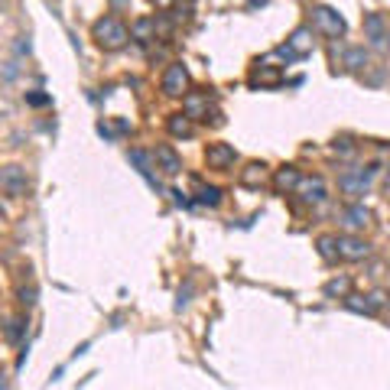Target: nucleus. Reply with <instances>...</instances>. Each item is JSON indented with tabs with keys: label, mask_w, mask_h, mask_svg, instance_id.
Returning a JSON list of instances; mask_svg holds the SVG:
<instances>
[{
	"label": "nucleus",
	"mask_w": 390,
	"mask_h": 390,
	"mask_svg": "<svg viewBox=\"0 0 390 390\" xmlns=\"http://www.w3.org/2000/svg\"><path fill=\"white\" fill-rule=\"evenodd\" d=\"M299 179H303V172L296 170V166H280L273 176V186H276V192H293L299 186Z\"/></svg>",
	"instance_id": "nucleus-14"
},
{
	"label": "nucleus",
	"mask_w": 390,
	"mask_h": 390,
	"mask_svg": "<svg viewBox=\"0 0 390 390\" xmlns=\"http://www.w3.org/2000/svg\"><path fill=\"white\" fill-rule=\"evenodd\" d=\"M260 82H264V85H276V82H280V72H276V68H264V72L254 75V85H260Z\"/></svg>",
	"instance_id": "nucleus-22"
},
{
	"label": "nucleus",
	"mask_w": 390,
	"mask_h": 390,
	"mask_svg": "<svg viewBox=\"0 0 390 390\" xmlns=\"http://www.w3.org/2000/svg\"><path fill=\"white\" fill-rule=\"evenodd\" d=\"M387 182H390V176H387Z\"/></svg>",
	"instance_id": "nucleus-29"
},
{
	"label": "nucleus",
	"mask_w": 390,
	"mask_h": 390,
	"mask_svg": "<svg viewBox=\"0 0 390 390\" xmlns=\"http://www.w3.org/2000/svg\"><path fill=\"white\" fill-rule=\"evenodd\" d=\"M52 98L49 95H43V91H27V105L29 107H43V105H49Z\"/></svg>",
	"instance_id": "nucleus-24"
},
{
	"label": "nucleus",
	"mask_w": 390,
	"mask_h": 390,
	"mask_svg": "<svg viewBox=\"0 0 390 390\" xmlns=\"http://www.w3.org/2000/svg\"><path fill=\"white\" fill-rule=\"evenodd\" d=\"M387 39H390V29H387Z\"/></svg>",
	"instance_id": "nucleus-28"
},
{
	"label": "nucleus",
	"mask_w": 390,
	"mask_h": 390,
	"mask_svg": "<svg viewBox=\"0 0 390 390\" xmlns=\"http://www.w3.org/2000/svg\"><path fill=\"white\" fill-rule=\"evenodd\" d=\"M163 95L166 98H179L186 95V88H189V68L182 66V62H172L166 72H163Z\"/></svg>",
	"instance_id": "nucleus-7"
},
{
	"label": "nucleus",
	"mask_w": 390,
	"mask_h": 390,
	"mask_svg": "<svg viewBox=\"0 0 390 390\" xmlns=\"http://www.w3.org/2000/svg\"><path fill=\"white\" fill-rule=\"evenodd\" d=\"M371 179H374V170H345L338 176V189L345 195H352V199H361L371 189Z\"/></svg>",
	"instance_id": "nucleus-3"
},
{
	"label": "nucleus",
	"mask_w": 390,
	"mask_h": 390,
	"mask_svg": "<svg viewBox=\"0 0 390 390\" xmlns=\"http://www.w3.org/2000/svg\"><path fill=\"white\" fill-rule=\"evenodd\" d=\"M267 176V163H248V170L241 172V186H248V189H254V186H260Z\"/></svg>",
	"instance_id": "nucleus-16"
},
{
	"label": "nucleus",
	"mask_w": 390,
	"mask_h": 390,
	"mask_svg": "<svg viewBox=\"0 0 390 390\" xmlns=\"http://www.w3.org/2000/svg\"><path fill=\"white\" fill-rule=\"evenodd\" d=\"M153 160H156V166H160L166 176H176V172H182V160L179 153L172 150V147H166V143H160L156 150H153Z\"/></svg>",
	"instance_id": "nucleus-10"
},
{
	"label": "nucleus",
	"mask_w": 390,
	"mask_h": 390,
	"mask_svg": "<svg viewBox=\"0 0 390 390\" xmlns=\"http://www.w3.org/2000/svg\"><path fill=\"white\" fill-rule=\"evenodd\" d=\"M127 160H130L133 166L140 170V176H143L147 182H150V186H156V189H160V179L153 176V163H156V160H153L150 153H143V150H130V153H127Z\"/></svg>",
	"instance_id": "nucleus-13"
},
{
	"label": "nucleus",
	"mask_w": 390,
	"mask_h": 390,
	"mask_svg": "<svg viewBox=\"0 0 390 390\" xmlns=\"http://www.w3.org/2000/svg\"><path fill=\"white\" fill-rule=\"evenodd\" d=\"M313 52V29L299 27L293 33V36L286 39V46H280V56L286 59V62H296V59H306Z\"/></svg>",
	"instance_id": "nucleus-5"
},
{
	"label": "nucleus",
	"mask_w": 390,
	"mask_h": 390,
	"mask_svg": "<svg viewBox=\"0 0 390 390\" xmlns=\"http://www.w3.org/2000/svg\"><path fill=\"white\" fill-rule=\"evenodd\" d=\"M364 33H368V39H371L374 46H384L387 29H384V17H381V13H368V17H364Z\"/></svg>",
	"instance_id": "nucleus-15"
},
{
	"label": "nucleus",
	"mask_w": 390,
	"mask_h": 390,
	"mask_svg": "<svg viewBox=\"0 0 390 390\" xmlns=\"http://www.w3.org/2000/svg\"><path fill=\"white\" fill-rule=\"evenodd\" d=\"M0 189L7 192L10 199H23L27 195V189H29V179H27V170L23 166H3L0 170Z\"/></svg>",
	"instance_id": "nucleus-4"
},
{
	"label": "nucleus",
	"mask_w": 390,
	"mask_h": 390,
	"mask_svg": "<svg viewBox=\"0 0 390 390\" xmlns=\"http://www.w3.org/2000/svg\"><path fill=\"white\" fill-rule=\"evenodd\" d=\"M345 66H348V68H364V66H368V49H364V46L348 49V52H345Z\"/></svg>",
	"instance_id": "nucleus-20"
},
{
	"label": "nucleus",
	"mask_w": 390,
	"mask_h": 390,
	"mask_svg": "<svg viewBox=\"0 0 390 390\" xmlns=\"http://www.w3.org/2000/svg\"><path fill=\"white\" fill-rule=\"evenodd\" d=\"M335 153H345V156H352V153H354V143L342 137V140H335Z\"/></svg>",
	"instance_id": "nucleus-26"
},
{
	"label": "nucleus",
	"mask_w": 390,
	"mask_h": 390,
	"mask_svg": "<svg viewBox=\"0 0 390 390\" xmlns=\"http://www.w3.org/2000/svg\"><path fill=\"white\" fill-rule=\"evenodd\" d=\"M153 3H156V7H170L172 0H153Z\"/></svg>",
	"instance_id": "nucleus-27"
},
{
	"label": "nucleus",
	"mask_w": 390,
	"mask_h": 390,
	"mask_svg": "<svg viewBox=\"0 0 390 390\" xmlns=\"http://www.w3.org/2000/svg\"><path fill=\"white\" fill-rule=\"evenodd\" d=\"M7 338L10 342H20V338H23V319H10L7 322Z\"/></svg>",
	"instance_id": "nucleus-23"
},
{
	"label": "nucleus",
	"mask_w": 390,
	"mask_h": 390,
	"mask_svg": "<svg viewBox=\"0 0 390 390\" xmlns=\"http://www.w3.org/2000/svg\"><path fill=\"white\" fill-rule=\"evenodd\" d=\"M342 225L348 231H364L371 225V211L364 209V205H348V209L342 211Z\"/></svg>",
	"instance_id": "nucleus-12"
},
{
	"label": "nucleus",
	"mask_w": 390,
	"mask_h": 390,
	"mask_svg": "<svg viewBox=\"0 0 390 390\" xmlns=\"http://www.w3.org/2000/svg\"><path fill=\"white\" fill-rule=\"evenodd\" d=\"M195 202H199V205H209V209H218V205H221V189H218V186H202L199 199H195Z\"/></svg>",
	"instance_id": "nucleus-18"
},
{
	"label": "nucleus",
	"mask_w": 390,
	"mask_h": 390,
	"mask_svg": "<svg viewBox=\"0 0 390 390\" xmlns=\"http://www.w3.org/2000/svg\"><path fill=\"white\" fill-rule=\"evenodd\" d=\"M234 160H238V153H234L231 143H209V147H205V163H209V170H228V166H234Z\"/></svg>",
	"instance_id": "nucleus-9"
},
{
	"label": "nucleus",
	"mask_w": 390,
	"mask_h": 390,
	"mask_svg": "<svg viewBox=\"0 0 390 390\" xmlns=\"http://www.w3.org/2000/svg\"><path fill=\"white\" fill-rule=\"evenodd\" d=\"M182 111H186L192 121L209 117V91H189V95L182 98Z\"/></svg>",
	"instance_id": "nucleus-11"
},
{
	"label": "nucleus",
	"mask_w": 390,
	"mask_h": 390,
	"mask_svg": "<svg viewBox=\"0 0 390 390\" xmlns=\"http://www.w3.org/2000/svg\"><path fill=\"white\" fill-rule=\"evenodd\" d=\"M17 296H20V306H27V309L36 303V290H33V286H20Z\"/></svg>",
	"instance_id": "nucleus-25"
},
{
	"label": "nucleus",
	"mask_w": 390,
	"mask_h": 390,
	"mask_svg": "<svg viewBox=\"0 0 390 390\" xmlns=\"http://www.w3.org/2000/svg\"><path fill=\"white\" fill-rule=\"evenodd\" d=\"M371 257V244L358 234H342L338 238V260H348V264H358V260H368Z\"/></svg>",
	"instance_id": "nucleus-6"
},
{
	"label": "nucleus",
	"mask_w": 390,
	"mask_h": 390,
	"mask_svg": "<svg viewBox=\"0 0 390 390\" xmlns=\"http://www.w3.org/2000/svg\"><path fill=\"white\" fill-rule=\"evenodd\" d=\"M313 29H315V33H322V36H329V39H338V36H345L348 23H345V17L338 13V10L315 7L313 10Z\"/></svg>",
	"instance_id": "nucleus-2"
},
{
	"label": "nucleus",
	"mask_w": 390,
	"mask_h": 390,
	"mask_svg": "<svg viewBox=\"0 0 390 390\" xmlns=\"http://www.w3.org/2000/svg\"><path fill=\"white\" fill-rule=\"evenodd\" d=\"M348 290H352V280L348 276H338V280H329L325 283V296H348Z\"/></svg>",
	"instance_id": "nucleus-21"
},
{
	"label": "nucleus",
	"mask_w": 390,
	"mask_h": 390,
	"mask_svg": "<svg viewBox=\"0 0 390 390\" xmlns=\"http://www.w3.org/2000/svg\"><path fill=\"white\" fill-rule=\"evenodd\" d=\"M91 36H95V43L101 49H107V52H114V49H124L127 39H130V29L121 23L117 17H101L91 27Z\"/></svg>",
	"instance_id": "nucleus-1"
},
{
	"label": "nucleus",
	"mask_w": 390,
	"mask_h": 390,
	"mask_svg": "<svg viewBox=\"0 0 390 390\" xmlns=\"http://www.w3.org/2000/svg\"><path fill=\"white\" fill-rule=\"evenodd\" d=\"M166 127H170L172 137H189V133H192V117L186 114V111H179V114H170Z\"/></svg>",
	"instance_id": "nucleus-17"
},
{
	"label": "nucleus",
	"mask_w": 390,
	"mask_h": 390,
	"mask_svg": "<svg viewBox=\"0 0 390 390\" xmlns=\"http://www.w3.org/2000/svg\"><path fill=\"white\" fill-rule=\"evenodd\" d=\"M296 192H299V199H303L306 205H322V202L329 199V186H325L322 176H303L299 186H296Z\"/></svg>",
	"instance_id": "nucleus-8"
},
{
	"label": "nucleus",
	"mask_w": 390,
	"mask_h": 390,
	"mask_svg": "<svg viewBox=\"0 0 390 390\" xmlns=\"http://www.w3.org/2000/svg\"><path fill=\"white\" fill-rule=\"evenodd\" d=\"M319 244V254H322L325 260H338V238H332V234H322V238L315 241Z\"/></svg>",
	"instance_id": "nucleus-19"
}]
</instances>
